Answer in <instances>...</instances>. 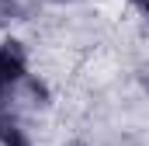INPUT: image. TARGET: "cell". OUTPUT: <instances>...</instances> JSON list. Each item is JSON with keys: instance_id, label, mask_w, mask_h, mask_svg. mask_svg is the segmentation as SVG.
Masks as SVG:
<instances>
[{"instance_id": "3957f363", "label": "cell", "mask_w": 149, "mask_h": 146, "mask_svg": "<svg viewBox=\"0 0 149 146\" xmlns=\"http://www.w3.org/2000/svg\"><path fill=\"white\" fill-rule=\"evenodd\" d=\"M132 4H135V7H139L142 14H149V0H132Z\"/></svg>"}, {"instance_id": "6da1fadb", "label": "cell", "mask_w": 149, "mask_h": 146, "mask_svg": "<svg viewBox=\"0 0 149 146\" xmlns=\"http://www.w3.org/2000/svg\"><path fill=\"white\" fill-rule=\"evenodd\" d=\"M21 77H28L24 73V49H21V42L10 38L0 45V94L10 91Z\"/></svg>"}, {"instance_id": "277c9868", "label": "cell", "mask_w": 149, "mask_h": 146, "mask_svg": "<svg viewBox=\"0 0 149 146\" xmlns=\"http://www.w3.org/2000/svg\"><path fill=\"white\" fill-rule=\"evenodd\" d=\"M142 84L149 87V66H142Z\"/></svg>"}, {"instance_id": "7a4b0ae2", "label": "cell", "mask_w": 149, "mask_h": 146, "mask_svg": "<svg viewBox=\"0 0 149 146\" xmlns=\"http://www.w3.org/2000/svg\"><path fill=\"white\" fill-rule=\"evenodd\" d=\"M0 146H31V139L24 136L17 115H14V105L7 98H0Z\"/></svg>"}, {"instance_id": "5b68a950", "label": "cell", "mask_w": 149, "mask_h": 146, "mask_svg": "<svg viewBox=\"0 0 149 146\" xmlns=\"http://www.w3.org/2000/svg\"><path fill=\"white\" fill-rule=\"evenodd\" d=\"M66 146H87V143H80V139H73V143H66Z\"/></svg>"}]
</instances>
